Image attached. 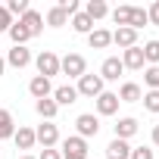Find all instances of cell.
<instances>
[{
    "instance_id": "cell-1",
    "label": "cell",
    "mask_w": 159,
    "mask_h": 159,
    "mask_svg": "<svg viewBox=\"0 0 159 159\" xmlns=\"http://www.w3.org/2000/svg\"><path fill=\"white\" fill-rule=\"evenodd\" d=\"M59 72H66L69 78H81V75L88 72V59H84L81 53H66V56L59 59Z\"/></svg>"
},
{
    "instance_id": "cell-2",
    "label": "cell",
    "mask_w": 159,
    "mask_h": 159,
    "mask_svg": "<svg viewBox=\"0 0 159 159\" xmlns=\"http://www.w3.org/2000/svg\"><path fill=\"white\" fill-rule=\"evenodd\" d=\"M34 66H38V75H44V78L59 75V56H56L53 50H41L38 59H34Z\"/></svg>"
},
{
    "instance_id": "cell-3",
    "label": "cell",
    "mask_w": 159,
    "mask_h": 159,
    "mask_svg": "<svg viewBox=\"0 0 159 159\" xmlns=\"http://www.w3.org/2000/svg\"><path fill=\"white\" fill-rule=\"evenodd\" d=\"M78 94H81V97H100L103 94V78L100 75H81V78H78V88H75Z\"/></svg>"
},
{
    "instance_id": "cell-4",
    "label": "cell",
    "mask_w": 159,
    "mask_h": 159,
    "mask_svg": "<svg viewBox=\"0 0 159 159\" xmlns=\"http://www.w3.org/2000/svg\"><path fill=\"white\" fill-rule=\"evenodd\" d=\"M75 128H78V137H97V131H100V119L94 116V112H81L75 119Z\"/></svg>"
},
{
    "instance_id": "cell-5",
    "label": "cell",
    "mask_w": 159,
    "mask_h": 159,
    "mask_svg": "<svg viewBox=\"0 0 159 159\" xmlns=\"http://www.w3.org/2000/svg\"><path fill=\"white\" fill-rule=\"evenodd\" d=\"M34 140H38L44 150H53V147L59 143V128H56L53 122H44V125L34 131Z\"/></svg>"
},
{
    "instance_id": "cell-6",
    "label": "cell",
    "mask_w": 159,
    "mask_h": 159,
    "mask_svg": "<svg viewBox=\"0 0 159 159\" xmlns=\"http://www.w3.org/2000/svg\"><path fill=\"white\" fill-rule=\"evenodd\" d=\"M122 72H125V66H122L119 56H106L103 66H100V78H103V81H119Z\"/></svg>"
},
{
    "instance_id": "cell-7",
    "label": "cell",
    "mask_w": 159,
    "mask_h": 159,
    "mask_svg": "<svg viewBox=\"0 0 159 159\" xmlns=\"http://www.w3.org/2000/svg\"><path fill=\"white\" fill-rule=\"evenodd\" d=\"M28 91H31V97H34V100H44V97H50V94H53V84H50V78L34 75L31 81H28Z\"/></svg>"
},
{
    "instance_id": "cell-8",
    "label": "cell",
    "mask_w": 159,
    "mask_h": 159,
    "mask_svg": "<svg viewBox=\"0 0 159 159\" xmlns=\"http://www.w3.org/2000/svg\"><path fill=\"white\" fill-rule=\"evenodd\" d=\"M97 112H100V116H116V112H119V97H116L112 91H103V94L97 97Z\"/></svg>"
},
{
    "instance_id": "cell-9",
    "label": "cell",
    "mask_w": 159,
    "mask_h": 159,
    "mask_svg": "<svg viewBox=\"0 0 159 159\" xmlns=\"http://www.w3.org/2000/svg\"><path fill=\"white\" fill-rule=\"evenodd\" d=\"M19 25H25V28H28V34L34 38V34H41V31H44V16H41L38 10H28V13L19 19Z\"/></svg>"
},
{
    "instance_id": "cell-10",
    "label": "cell",
    "mask_w": 159,
    "mask_h": 159,
    "mask_svg": "<svg viewBox=\"0 0 159 159\" xmlns=\"http://www.w3.org/2000/svg\"><path fill=\"white\" fill-rule=\"evenodd\" d=\"M78 100V91L72 88V84H59V88H53V103L56 106H72Z\"/></svg>"
},
{
    "instance_id": "cell-11",
    "label": "cell",
    "mask_w": 159,
    "mask_h": 159,
    "mask_svg": "<svg viewBox=\"0 0 159 159\" xmlns=\"http://www.w3.org/2000/svg\"><path fill=\"white\" fill-rule=\"evenodd\" d=\"M112 44H119L122 50L137 47V31H134V28H116V31H112Z\"/></svg>"
},
{
    "instance_id": "cell-12",
    "label": "cell",
    "mask_w": 159,
    "mask_h": 159,
    "mask_svg": "<svg viewBox=\"0 0 159 159\" xmlns=\"http://www.w3.org/2000/svg\"><path fill=\"white\" fill-rule=\"evenodd\" d=\"M7 62H10L13 69H25V66L31 62V50H28V47H13V50L7 53Z\"/></svg>"
},
{
    "instance_id": "cell-13",
    "label": "cell",
    "mask_w": 159,
    "mask_h": 159,
    "mask_svg": "<svg viewBox=\"0 0 159 159\" xmlns=\"http://www.w3.org/2000/svg\"><path fill=\"white\" fill-rule=\"evenodd\" d=\"M119 103H137L140 97H143V91H140V84H134V81H125L122 88H119Z\"/></svg>"
},
{
    "instance_id": "cell-14",
    "label": "cell",
    "mask_w": 159,
    "mask_h": 159,
    "mask_svg": "<svg viewBox=\"0 0 159 159\" xmlns=\"http://www.w3.org/2000/svg\"><path fill=\"white\" fill-rule=\"evenodd\" d=\"M137 128H140V125H137V119L125 116V119H119V122H116V137H119V140H128V137H134V134H137Z\"/></svg>"
},
{
    "instance_id": "cell-15",
    "label": "cell",
    "mask_w": 159,
    "mask_h": 159,
    "mask_svg": "<svg viewBox=\"0 0 159 159\" xmlns=\"http://www.w3.org/2000/svg\"><path fill=\"white\" fill-rule=\"evenodd\" d=\"M106 159H131V147H128V140L112 137L109 147H106Z\"/></svg>"
},
{
    "instance_id": "cell-16",
    "label": "cell",
    "mask_w": 159,
    "mask_h": 159,
    "mask_svg": "<svg viewBox=\"0 0 159 159\" xmlns=\"http://www.w3.org/2000/svg\"><path fill=\"white\" fill-rule=\"evenodd\" d=\"M88 44H91L94 50H106V47L112 44V31H106V28H94V31L88 34Z\"/></svg>"
},
{
    "instance_id": "cell-17",
    "label": "cell",
    "mask_w": 159,
    "mask_h": 159,
    "mask_svg": "<svg viewBox=\"0 0 159 159\" xmlns=\"http://www.w3.org/2000/svg\"><path fill=\"white\" fill-rule=\"evenodd\" d=\"M143 62H147V59H143V50H140V47H128V50L122 53V66H125V69H143Z\"/></svg>"
},
{
    "instance_id": "cell-18",
    "label": "cell",
    "mask_w": 159,
    "mask_h": 159,
    "mask_svg": "<svg viewBox=\"0 0 159 159\" xmlns=\"http://www.w3.org/2000/svg\"><path fill=\"white\" fill-rule=\"evenodd\" d=\"M13 140H16V147H19V150H31V147L38 143V140H34V128H25V125H19V128H16Z\"/></svg>"
},
{
    "instance_id": "cell-19",
    "label": "cell",
    "mask_w": 159,
    "mask_h": 159,
    "mask_svg": "<svg viewBox=\"0 0 159 159\" xmlns=\"http://www.w3.org/2000/svg\"><path fill=\"white\" fill-rule=\"evenodd\" d=\"M34 109H38V116H41L44 122H53V119H56V112H59V106L53 103V97H44V100H38V103H34Z\"/></svg>"
},
{
    "instance_id": "cell-20",
    "label": "cell",
    "mask_w": 159,
    "mask_h": 159,
    "mask_svg": "<svg viewBox=\"0 0 159 159\" xmlns=\"http://www.w3.org/2000/svg\"><path fill=\"white\" fill-rule=\"evenodd\" d=\"M62 153H78V156H88V140L84 137H66L62 140Z\"/></svg>"
},
{
    "instance_id": "cell-21",
    "label": "cell",
    "mask_w": 159,
    "mask_h": 159,
    "mask_svg": "<svg viewBox=\"0 0 159 159\" xmlns=\"http://www.w3.org/2000/svg\"><path fill=\"white\" fill-rule=\"evenodd\" d=\"M84 16H88L91 22H97V19L109 16V7L103 3V0H88V7H84Z\"/></svg>"
},
{
    "instance_id": "cell-22",
    "label": "cell",
    "mask_w": 159,
    "mask_h": 159,
    "mask_svg": "<svg viewBox=\"0 0 159 159\" xmlns=\"http://www.w3.org/2000/svg\"><path fill=\"white\" fill-rule=\"evenodd\" d=\"M16 134V122H13V112L10 109H0V140H7Z\"/></svg>"
},
{
    "instance_id": "cell-23",
    "label": "cell",
    "mask_w": 159,
    "mask_h": 159,
    "mask_svg": "<svg viewBox=\"0 0 159 159\" xmlns=\"http://www.w3.org/2000/svg\"><path fill=\"white\" fill-rule=\"evenodd\" d=\"M7 34L13 38V47H25V41H31V34H28V28H25V25H19V22H13Z\"/></svg>"
},
{
    "instance_id": "cell-24",
    "label": "cell",
    "mask_w": 159,
    "mask_h": 159,
    "mask_svg": "<svg viewBox=\"0 0 159 159\" xmlns=\"http://www.w3.org/2000/svg\"><path fill=\"white\" fill-rule=\"evenodd\" d=\"M66 22H69V13H66L62 7H53V10L47 13V25H50V28H62Z\"/></svg>"
},
{
    "instance_id": "cell-25",
    "label": "cell",
    "mask_w": 159,
    "mask_h": 159,
    "mask_svg": "<svg viewBox=\"0 0 159 159\" xmlns=\"http://www.w3.org/2000/svg\"><path fill=\"white\" fill-rule=\"evenodd\" d=\"M72 28H75L78 34H91V31H94V22H91L84 13H75V16H72Z\"/></svg>"
},
{
    "instance_id": "cell-26",
    "label": "cell",
    "mask_w": 159,
    "mask_h": 159,
    "mask_svg": "<svg viewBox=\"0 0 159 159\" xmlns=\"http://www.w3.org/2000/svg\"><path fill=\"white\" fill-rule=\"evenodd\" d=\"M147 22H150V19H147V10H143V7H131V19H128V28H134V31H137V28H143Z\"/></svg>"
},
{
    "instance_id": "cell-27",
    "label": "cell",
    "mask_w": 159,
    "mask_h": 159,
    "mask_svg": "<svg viewBox=\"0 0 159 159\" xmlns=\"http://www.w3.org/2000/svg\"><path fill=\"white\" fill-rule=\"evenodd\" d=\"M140 50H143V59L150 66H159V41H147Z\"/></svg>"
},
{
    "instance_id": "cell-28",
    "label": "cell",
    "mask_w": 159,
    "mask_h": 159,
    "mask_svg": "<svg viewBox=\"0 0 159 159\" xmlns=\"http://www.w3.org/2000/svg\"><path fill=\"white\" fill-rule=\"evenodd\" d=\"M28 10H31L28 0H10V3H7V13H10V16H19V19H22Z\"/></svg>"
},
{
    "instance_id": "cell-29",
    "label": "cell",
    "mask_w": 159,
    "mask_h": 159,
    "mask_svg": "<svg viewBox=\"0 0 159 159\" xmlns=\"http://www.w3.org/2000/svg\"><path fill=\"white\" fill-rule=\"evenodd\" d=\"M128 19H131V7H116L112 10V22L119 28H128Z\"/></svg>"
},
{
    "instance_id": "cell-30",
    "label": "cell",
    "mask_w": 159,
    "mask_h": 159,
    "mask_svg": "<svg viewBox=\"0 0 159 159\" xmlns=\"http://www.w3.org/2000/svg\"><path fill=\"white\" fill-rule=\"evenodd\" d=\"M143 81H147V88H150V91H159V66H147Z\"/></svg>"
},
{
    "instance_id": "cell-31",
    "label": "cell",
    "mask_w": 159,
    "mask_h": 159,
    "mask_svg": "<svg viewBox=\"0 0 159 159\" xmlns=\"http://www.w3.org/2000/svg\"><path fill=\"white\" fill-rule=\"evenodd\" d=\"M143 106H147V112H159V91H147L143 97Z\"/></svg>"
},
{
    "instance_id": "cell-32",
    "label": "cell",
    "mask_w": 159,
    "mask_h": 159,
    "mask_svg": "<svg viewBox=\"0 0 159 159\" xmlns=\"http://www.w3.org/2000/svg\"><path fill=\"white\" fill-rule=\"evenodd\" d=\"M131 159H153L150 147H131Z\"/></svg>"
},
{
    "instance_id": "cell-33",
    "label": "cell",
    "mask_w": 159,
    "mask_h": 159,
    "mask_svg": "<svg viewBox=\"0 0 159 159\" xmlns=\"http://www.w3.org/2000/svg\"><path fill=\"white\" fill-rule=\"evenodd\" d=\"M10 25H13V16L7 13V7H0V34L10 31Z\"/></svg>"
},
{
    "instance_id": "cell-34",
    "label": "cell",
    "mask_w": 159,
    "mask_h": 159,
    "mask_svg": "<svg viewBox=\"0 0 159 159\" xmlns=\"http://www.w3.org/2000/svg\"><path fill=\"white\" fill-rule=\"evenodd\" d=\"M147 19H150L153 25H159V0H156V3H153V7L147 10Z\"/></svg>"
},
{
    "instance_id": "cell-35",
    "label": "cell",
    "mask_w": 159,
    "mask_h": 159,
    "mask_svg": "<svg viewBox=\"0 0 159 159\" xmlns=\"http://www.w3.org/2000/svg\"><path fill=\"white\" fill-rule=\"evenodd\" d=\"M38 159H62V153H59V150H44Z\"/></svg>"
},
{
    "instance_id": "cell-36",
    "label": "cell",
    "mask_w": 159,
    "mask_h": 159,
    "mask_svg": "<svg viewBox=\"0 0 159 159\" xmlns=\"http://www.w3.org/2000/svg\"><path fill=\"white\" fill-rule=\"evenodd\" d=\"M153 147H159V125H153Z\"/></svg>"
},
{
    "instance_id": "cell-37",
    "label": "cell",
    "mask_w": 159,
    "mask_h": 159,
    "mask_svg": "<svg viewBox=\"0 0 159 159\" xmlns=\"http://www.w3.org/2000/svg\"><path fill=\"white\" fill-rule=\"evenodd\" d=\"M62 159H88V156H78V153H62Z\"/></svg>"
},
{
    "instance_id": "cell-38",
    "label": "cell",
    "mask_w": 159,
    "mask_h": 159,
    "mask_svg": "<svg viewBox=\"0 0 159 159\" xmlns=\"http://www.w3.org/2000/svg\"><path fill=\"white\" fill-rule=\"evenodd\" d=\"M3 72H7V59L0 56V78H3Z\"/></svg>"
},
{
    "instance_id": "cell-39",
    "label": "cell",
    "mask_w": 159,
    "mask_h": 159,
    "mask_svg": "<svg viewBox=\"0 0 159 159\" xmlns=\"http://www.w3.org/2000/svg\"><path fill=\"white\" fill-rule=\"evenodd\" d=\"M19 159H38V156H19Z\"/></svg>"
}]
</instances>
